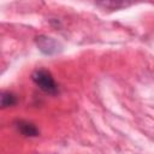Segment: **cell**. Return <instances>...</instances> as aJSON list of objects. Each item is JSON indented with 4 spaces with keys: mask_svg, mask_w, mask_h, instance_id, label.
<instances>
[{
    "mask_svg": "<svg viewBox=\"0 0 154 154\" xmlns=\"http://www.w3.org/2000/svg\"><path fill=\"white\" fill-rule=\"evenodd\" d=\"M31 81L43 93L55 96L59 94V84L55 82L53 75L46 69H37L31 73Z\"/></svg>",
    "mask_w": 154,
    "mask_h": 154,
    "instance_id": "6da1fadb",
    "label": "cell"
},
{
    "mask_svg": "<svg viewBox=\"0 0 154 154\" xmlns=\"http://www.w3.org/2000/svg\"><path fill=\"white\" fill-rule=\"evenodd\" d=\"M35 43L37 48L46 55H53L61 51V45L53 37L46 35H38L35 37Z\"/></svg>",
    "mask_w": 154,
    "mask_h": 154,
    "instance_id": "7a4b0ae2",
    "label": "cell"
},
{
    "mask_svg": "<svg viewBox=\"0 0 154 154\" xmlns=\"http://www.w3.org/2000/svg\"><path fill=\"white\" fill-rule=\"evenodd\" d=\"M13 126L24 137L32 138V137L40 136V129L32 122H29L25 119H17L13 122Z\"/></svg>",
    "mask_w": 154,
    "mask_h": 154,
    "instance_id": "3957f363",
    "label": "cell"
},
{
    "mask_svg": "<svg viewBox=\"0 0 154 154\" xmlns=\"http://www.w3.org/2000/svg\"><path fill=\"white\" fill-rule=\"evenodd\" d=\"M18 103V96L10 91V90H4L1 93V108L5 109V108H10V107H13Z\"/></svg>",
    "mask_w": 154,
    "mask_h": 154,
    "instance_id": "277c9868",
    "label": "cell"
},
{
    "mask_svg": "<svg viewBox=\"0 0 154 154\" xmlns=\"http://www.w3.org/2000/svg\"><path fill=\"white\" fill-rule=\"evenodd\" d=\"M97 6H103L106 8H111V10H119V8H123V7H128L130 6L131 4L130 2H114V1H103V2H96Z\"/></svg>",
    "mask_w": 154,
    "mask_h": 154,
    "instance_id": "5b68a950",
    "label": "cell"
}]
</instances>
